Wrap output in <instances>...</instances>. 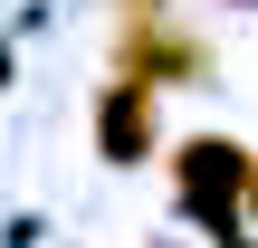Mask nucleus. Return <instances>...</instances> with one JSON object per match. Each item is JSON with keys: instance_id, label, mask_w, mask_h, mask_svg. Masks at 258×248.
Returning <instances> with one entry per match:
<instances>
[{"instance_id": "20e7f679", "label": "nucleus", "mask_w": 258, "mask_h": 248, "mask_svg": "<svg viewBox=\"0 0 258 248\" xmlns=\"http://www.w3.org/2000/svg\"><path fill=\"white\" fill-rule=\"evenodd\" d=\"M124 19H163V0H124Z\"/></svg>"}, {"instance_id": "7ed1b4c3", "label": "nucleus", "mask_w": 258, "mask_h": 248, "mask_svg": "<svg viewBox=\"0 0 258 248\" xmlns=\"http://www.w3.org/2000/svg\"><path fill=\"white\" fill-rule=\"evenodd\" d=\"M96 134H105V153L115 162H144L153 153V86H105V105H96Z\"/></svg>"}, {"instance_id": "f03ea898", "label": "nucleus", "mask_w": 258, "mask_h": 248, "mask_svg": "<svg viewBox=\"0 0 258 248\" xmlns=\"http://www.w3.org/2000/svg\"><path fill=\"white\" fill-rule=\"evenodd\" d=\"M115 76H124V86H191V76H201V38H182V29H163V19H124Z\"/></svg>"}, {"instance_id": "39448f33", "label": "nucleus", "mask_w": 258, "mask_h": 248, "mask_svg": "<svg viewBox=\"0 0 258 248\" xmlns=\"http://www.w3.org/2000/svg\"><path fill=\"white\" fill-rule=\"evenodd\" d=\"M0 86H10V57H0Z\"/></svg>"}, {"instance_id": "f257e3e1", "label": "nucleus", "mask_w": 258, "mask_h": 248, "mask_svg": "<svg viewBox=\"0 0 258 248\" xmlns=\"http://www.w3.org/2000/svg\"><path fill=\"white\" fill-rule=\"evenodd\" d=\"M172 182H182V210L201 220V229H239L249 220V191H258V162L239 143H220V134H201V143H182L172 153Z\"/></svg>"}, {"instance_id": "423d86ee", "label": "nucleus", "mask_w": 258, "mask_h": 248, "mask_svg": "<svg viewBox=\"0 0 258 248\" xmlns=\"http://www.w3.org/2000/svg\"><path fill=\"white\" fill-rule=\"evenodd\" d=\"M249 210H258V191H249Z\"/></svg>"}]
</instances>
